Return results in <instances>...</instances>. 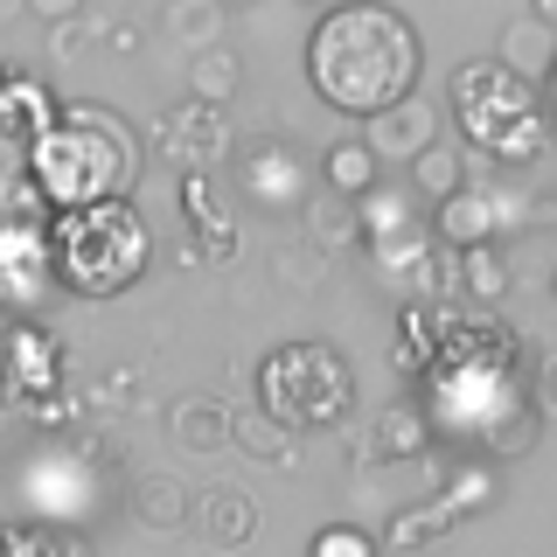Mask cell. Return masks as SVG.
Instances as JSON below:
<instances>
[{
    "instance_id": "5",
    "label": "cell",
    "mask_w": 557,
    "mask_h": 557,
    "mask_svg": "<svg viewBox=\"0 0 557 557\" xmlns=\"http://www.w3.org/2000/svg\"><path fill=\"white\" fill-rule=\"evenodd\" d=\"M453 119H460L467 147L495 153L502 168H530L536 153L550 147V119H544V98L530 84H516L509 70L495 63H467L453 77Z\"/></svg>"
},
{
    "instance_id": "14",
    "label": "cell",
    "mask_w": 557,
    "mask_h": 557,
    "mask_svg": "<svg viewBox=\"0 0 557 557\" xmlns=\"http://www.w3.org/2000/svg\"><path fill=\"white\" fill-rule=\"evenodd\" d=\"M188 522L202 530V544L244 550L258 536V502L244 495L237 481H216V487H202V495H188Z\"/></svg>"
},
{
    "instance_id": "22",
    "label": "cell",
    "mask_w": 557,
    "mask_h": 557,
    "mask_svg": "<svg viewBox=\"0 0 557 557\" xmlns=\"http://www.w3.org/2000/svg\"><path fill=\"white\" fill-rule=\"evenodd\" d=\"M161 28H168V42H182L188 57H202V49H216V42H223L231 14H223V0H168Z\"/></svg>"
},
{
    "instance_id": "32",
    "label": "cell",
    "mask_w": 557,
    "mask_h": 557,
    "mask_svg": "<svg viewBox=\"0 0 557 557\" xmlns=\"http://www.w3.org/2000/svg\"><path fill=\"white\" fill-rule=\"evenodd\" d=\"M411 557H446V544H432V550H411Z\"/></svg>"
},
{
    "instance_id": "11",
    "label": "cell",
    "mask_w": 557,
    "mask_h": 557,
    "mask_svg": "<svg viewBox=\"0 0 557 557\" xmlns=\"http://www.w3.org/2000/svg\"><path fill=\"white\" fill-rule=\"evenodd\" d=\"M362 147H370V161L383 168H411L425 147H440V104H425V98H405V104H391V112H376V119H362Z\"/></svg>"
},
{
    "instance_id": "8",
    "label": "cell",
    "mask_w": 557,
    "mask_h": 557,
    "mask_svg": "<svg viewBox=\"0 0 557 557\" xmlns=\"http://www.w3.org/2000/svg\"><path fill=\"white\" fill-rule=\"evenodd\" d=\"M487 502H495V474H487V467H467V474L453 481L440 502H425V509H405V516L391 522V544H397V550H432V544L453 530V522L481 516Z\"/></svg>"
},
{
    "instance_id": "27",
    "label": "cell",
    "mask_w": 557,
    "mask_h": 557,
    "mask_svg": "<svg viewBox=\"0 0 557 557\" xmlns=\"http://www.w3.org/2000/svg\"><path fill=\"white\" fill-rule=\"evenodd\" d=\"M0 557H91L84 536L49 530V522H0Z\"/></svg>"
},
{
    "instance_id": "1",
    "label": "cell",
    "mask_w": 557,
    "mask_h": 557,
    "mask_svg": "<svg viewBox=\"0 0 557 557\" xmlns=\"http://www.w3.org/2000/svg\"><path fill=\"white\" fill-rule=\"evenodd\" d=\"M418 28L397 8L356 0L307 22V84L348 119H376L391 104L418 98Z\"/></svg>"
},
{
    "instance_id": "28",
    "label": "cell",
    "mask_w": 557,
    "mask_h": 557,
    "mask_svg": "<svg viewBox=\"0 0 557 557\" xmlns=\"http://www.w3.org/2000/svg\"><path fill=\"white\" fill-rule=\"evenodd\" d=\"M14 223H49V209L28 188L22 161H0V231H14Z\"/></svg>"
},
{
    "instance_id": "12",
    "label": "cell",
    "mask_w": 557,
    "mask_h": 557,
    "mask_svg": "<svg viewBox=\"0 0 557 557\" xmlns=\"http://www.w3.org/2000/svg\"><path fill=\"white\" fill-rule=\"evenodd\" d=\"M237 182L258 209H300L307 202V153L293 147V139H258V147L244 153Z\"/></svg>"
},
{
    "instance_id": "33",
    "label": "cell",
    "mask_w": 557,
    "mask_h": 557,
    "mask_svg": "<svg viewBox=\"0 0 557 557\" xmlns=\"http://www.w3.org/2000/svg\"><path fill=\"white\" fill-rule=\"evenodd\" d=\"M0 84H8V70H0Z\"/></svg>"
},
{
    "instance_id": "9",
    "label": "cell",
    "mask_w": 557,
    "mask_h": 557,
    "mask_svg": "<svg viewBox=\"0 0 557 557\" xmlns=\"http://www.w3.org/2000/svg\"><path fill=\"white\" fill-rule=\"evenodd\" d=\"M231 147H237L231 112H216V104H182L161 126V153H168V168H182V174H216L231 161Z\"/></svg>"
},
{
    "instance_id": "19",
    "label": "cell",
    "mask_w": 557,
    "mask_h": 557,
    "mask_svg": "<svg viewBox=\"0 0 557 557\" xmlns=\"http://www.w3.org/2000/svg\"><path fill=\"white\" fill-rule=\"evenodd\" d=\"M133 522H139V530H182V522H188V481L168 474V467L139 474L133 481Z\"/></svg>"
},
{
    "instance_id": "17",
    "label": "cell",
    "mask_w": 557,
    "mask_h": 557,
    "mask_svg": "<svg viewBox=\"0 0 557 557\" xmlns=\"http://www.w3.org/2000/svg\"><path fill=\"white\" fill-rule=\"evenodd\" d=\"M168 432H174L182 453H223V446H231V405L209 397V391H188L182 405L168 411Z\"/></svg>"
},
{
    "instance_id": "10",
    "label": "cell",
    "mask_w": 557,
    "mask_h": 557,
    "mask_svg": "<svg viewBox=\"0 0 557 557\" xmlns=\"http://www.w3.org/2000/svg\"><path fill=\"white\" fill-rule=\"evenodd\" d=\"M509 216H516V202L502 196V188H474V182H467L460 196L440 202V216H432L425 231H432V244H446V251H467V244H502Z\"/></svg>"
},
{
    "instance_id": "25",
    "label": "cell",
    "mask_w": 557,
    "mask_h": 557,
    "mask_svg": "<svg viewBox=\"0 0 557 557\" xmlns=\"http://www.w3.org/2000/svg\"><path fill=\"white\" fill-rule=\"evenodd\" d=\"M321 188H327V196L362 202V196L376 188V161H370V147H362V139H335V147L321 153Z\"/></svg>"
},
{
    "instance_id": "7",
    "label": "cell",
    "mask_w": 557,
    "mask_h": 557,
    "mask_svg": "<svg viewBox=\"0 0 557 557\" xmlns=\"http://www.w3.org/2000/svg\"><path fill=\"white\" fill-rule=\"evenodd\" d=\"M57 223V216H49ZM49 223H14L0 231V307L8 313H42L57 300V251H49Z\"/></svg>"
},
{
    "instance_id": "13",
    "label": "cell",
    "mask_w": 557,
    "mask_h": 557,
    "mask_svg": "<svg viewBox=\"0 0 557 557\" xmlns=\"http://www.w3.org/2000/svg\"><path fill=\"white\" fill-rule=\"evenodd\" d=\"M495 70H509L516 84H544L550 77V63H557V14L550 8H522L502 22V42H495V57H487Z\"/></svg>"
},
{
    "instance_id": "29",
    "label": "cell",
    "mask_w": 557,
    "mask_h": 557,
    "mask_svg": "<svg viewBox=\"0 0 557 557\" xmlns=\"http://www.w3.org/2000/svg\"><path fill=\"white\" fill-rule=\"evenodd\" d=\"M272 278H286V293H313V286H321V251H307V244H278V251H272Z\"/></svg>"
},
{
    "instance_id": "2",
    "label": "cell",
    "mask_w": 557,
    "mask_h": 557,
    "mask_svg": "<svg viewBox=\"0 0 557 557\" xmlns=\"http://www.w3.org/2000/svg\"><path fill=\"white\" fill-rule=\"evenodd\" d=\"M22 174H28L35 196H42L49 216L126 202L133 182H139V139L119 112L77 98V104H57V119L35 133V147L22 153Z\"/></svg>"
},
{
    "instance_id": "30",
    "label": "cell",
    "mask_w": 557,
    "mask_h": 557,
    "mask_svg": "<svg viewBox=\"0 0 557 557\" xmlns=\"http://www.w3.org/2000/svg\"><path fill=\"white\" fill-rule=\"evenodd\" d=\"M307 557H376V536L356 530V522H327V530H313Z\"/></svg>"
},
{
    "instance_id": "4",
    "label": "cell",
    "mask_w": 557,
    "mask_h": 557,
    "mask_svg": "<svg viewBox=\"0 0 557 557\" xmlns=\"http://www.w3.org/2000/svg\"><path fill=\"white\" fill-rule=\"evenodd\" d=\"M258 411L278 432H335L356 411V370L335 342H278L258 362Z\"/></svg>"
},
{
    "instance_id": "26",
    "label": "cell",
    "mask_w": 557,
    "mask_h": 557,
    "mask_svg": "<svg viewBox=\"0 0 557 557\" xmlns=\"http://www.w3.org/2000/svg\"><path fill=\"white\" fill-rule=\"evenodd\" d=\"M460 188H467V153L460 147H446V139H440V147H425L411 161V196L446 202V196H460Z\"/></svg>"
},
{
    "instance_id": "16",
    "label": "cell",
    "mask_w": 557,
    "mask_h": 557,
    "mask_svg": "<svg viewBox=\"0 0 557 557\" xmlns=\"http://www.w3.org/2000/svg\"><path fill=\"white\" fill-rule=\"evenodd\" d=\"M432 446V418L418 405H383L370 418V440H362V460L391 467V460H418V453Z\"/></svg>"
},
{
    "instance_id": "23",
    "label": "cell",
    "mask_w": 557,
    "mask_h": 557,
    "mask_svg": "<svg viewBox=\"0 0 557 557\" xmlns=\"http://www.w3.org/2000/svg\"><path fill=\"white\" fill-rule=\"evenodd\" d=\"M237 84H244V63H237L231 42L188 57V104H216V112H223V104L237 98Z\"/></svg>"
},
{
    "instance_id": "15",
    "label": "cell",
    "mask_w": 557,
    "mask_h": 557,
    "mask_svg": "<svg viewBox=\"0 0 557 557\" xmlns=\"http://www.w3.org/2000/svg\"><path fill=\"white\" fill-rule=\"evenodd\" d=\"M49 119H57V98H49L42 77H8L0 84V161H22Z\"/></svg>"
},
{
    "instance_id": "18",
    "label": "cell",
    "mask_w": 557,
    "mask_h": 557,
    "mask_svg": "<svg viewBox=\"0 0 557 557\" xmlns=\"http://www.w3.org/2000/svg\"><path fill=\"white\" fill-rule=\"evenodd\" d=\"M356 231L362 244H397V237H411V231H425L418 223V202H411V188H370V196L356 202Z\"/></svg>"
},
{
    "instance_id": "3",
    "label": "cell",
    "mask_w": 557,
    "mask_h": 557,
    "mask_svg": "<svg viewBox=\"0 0 557 557\" xmlns=\"http://www.w3.org/2000/svg\"><path fill=\"white\" fill-rule=\"evenodd\" d=\"M49 251H57V286L84 293V300H112L147 272L153 237L133 202H98L49 223Z\"/></svg>"
},
{
    "instance_id": "24",
    "label": "cell",
    "mask_w": 557,
    "mask_h": 557,
    "mask_svg": "<svg viewBox=\"0 0 557 557\" xmlns=\"http://www.w3.org/2000/svg\"><path fill=\"white\" fill-rule=\"evenodd\" d=\"M231 446L251 453V460H265V467H293V460H300V446H293L258 405H231Z\"/></svg>"
},
{
    "instance_id": "31",
    "label": "cell",
    "mask_w": 557,
    "mask_h": 557,
    "mask_svg": "<svg viewBox=\"0 0 557 557\" xmlns=\"http://www.w3.org/2000/svg\"><path fill=\"white\" fill-rule=\"evenodd\" d=\"M84 35H91L84 14H77V22H57V28H49V63L70 70V63H77V49H84Z\"/></svg>"
},
{
    "instance_id": "21",
    "label": "cell",
    "mask_w": 557,
    "mask_h": 557,
    "mask_svg": "<svg viewBox=\"0 0 557 557\" xmlns=\"http://www.w3.org/2000/svg\"><path fill=\"white\" fill-rule=\"evenodd\" d=\"M300 216H307V251H342V244H362V231H356V202H348V196L307 188Z\"/></svg>"
},
{
    "instance_id": "20",
    "label": "cell",
    "mask_w": 557,
    "mask_h": 557,
    "mask_svg": "<svg viewBox=\"0 0 557 557\" xmlns=\"http://www.w3.org/2000/svg\"><path fill=\"white\" fill-rule=\"evenodd\" d=\"M453 278H460L481 307H495V300H509L516 265H509V251H502V244H467V251H453Z\"/></svg>"
},
{
    "instance_id": "6",
    "label": "cell",
    "mask_w": 557,
    "mask_h": 557,
    "mask_svg": "<svg viewBox=\"0 0 557 557\" xmlns=\"http://www.w3.org/2000/svg\"><path fill=\"white\" fill-rule=\"evenodd\" d=\"M57 391H63V348L42 335L35 321L8 327V342H0V397H8L14 411H35V418H57Z\"/></svg>"
}]
</instances>
